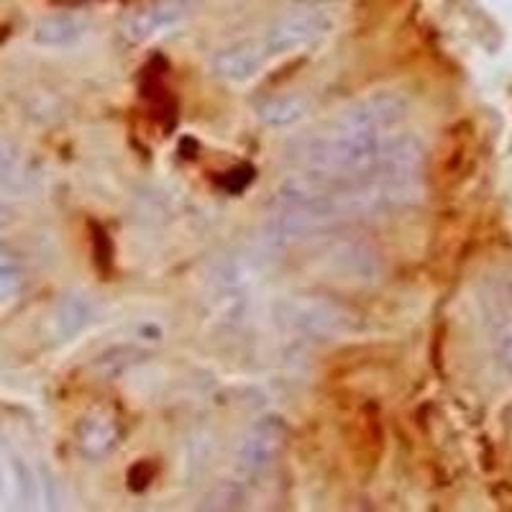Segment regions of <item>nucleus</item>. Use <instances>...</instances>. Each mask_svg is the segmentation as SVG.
I'll list each match as a JSON object with an SVG mask.
<instances>
[{"instance_id": "13", "label": "nucleus", "mask_w": 512, "mask_h": 512, "mask_svg": "<svg viewBox=\"0 0 512 512\" xmlns=\"http://www.w3.org/2000/svg\"><path fill=\"white\" fill-rule=\"evenodd\" d=\"M26 287L24 259L11 244H0V303H13Z\"/></svg>"}, {"instance_id": "6", "label": "nucleus", "mask_w": 512, "mask_h": 512, "mask_svg": "<svg viewBox=\"0 0 512 512\" xmlns=\"http://www.w3.org/2000/svg\"><path fill=\"white\" fill-rule=\"evenodd\" d=\"M190 8V0H152L144 8L134 11L126 18L121 36L128 44H141V41L152 39L157 31L177 24Z\"/></svg>"}, {"instance_id": "4", "label": "nucleus", "mask_w": 512, "mask_h": 512, "mask_svg": "<svg viewBox=\"0 0 512 512\" xmlns=\"http://www.w3.org/2000/svg\"><path fill=\"white\" fill-rule=\"evenodd\" d=\"M285 323L295 331H303L308 336L333 338L346 336L354 331V315L344 310L341 305L320 300V297H295L282 308Z\"/></svg>"}, {"instance_id": "1", "label": "nucleus", "mask_w": 512, "mask_h": 512, "mask_svg": "<svg viewBox=\"0 0 512 512\" xmlns=\"http://www.w3.org/2000/svg\"><path fill=\"white\" fill-rule=\"evenodd\" d=\"M484 333L497 369L512 374V274H492L479 292Z\"/></svg>"}, {"instance_id": "12", "label": "nucleus", "mask_w": 512, "mask_h": 512, "mask_svg": "<svg viewBox=\"0 0 512 512\" xmlns=\"http://www.w3.org/2000/svg\"><path fill=\"white\" fill-rule=\"evenodd\" d=\"M305 113H308V100L303 95H282V98H269L256 105V116L274 128L292 126L305 118Z\"/></svg>"}, {"instance_id": "15", "label": "nucleus", "mask_w": 512, "mask_h": 512, "mask_svg": "<svg viewBox=\"0 0 512 512\" xmlns=\"http://www.w3.org/2000/svg\"><path fill=\"white\" fill-rule=\"evenodd\" d=\"M24 180L26 172L21 154L16 152V146L8 144L6 139H0V192L24 185Z\"/></svg>"}, {"instance_id": "17", "label": "nucleus", "mask_w": 512, "mask_h": 512, "mask_svg": "<svg viewBox=\"0 0 512 512\" xmlns=\"http://www.w3.org/2000/svg\"><path fill=\"white\" fill-rule=\"evenodd\" d=\"M8 221H11V210H8L6 203L0 200V231L8 226Z\"/></svg>"}, {"instance_id": "2", "label": "nucleus", "mask_w": 512, "mask_h": 512, "mask_svg": "<svg viewBox=\"0 0 512 512\" xmlns=\"http://www.w3.org/2000/svg\"><path fill=\"white\" fill-rule=\"evenodd\" d=\"M333 31V18L320 8H297L269 26L262 47L267 57H282L315 47Z\"/></svg>"}, {"instance_id": "3", "label": "nucleus", "mask_w": 512, "mask_h": 512, "mask_svg": "<svg viewBox=\"0 0 512 512\" xmlns=\"http://www.w3.org/2000/svg\"><path fill=\"white\" fill-rule=\"evenodd\" d=\"M287 443V423L277 415L256 420L239 446V472L249 479H262L280 461Z\"/></svg>"}, {"instance_id": "7", "label": "nucleus", "mask_w": 512, "mask_h": 512, "mask_svg": "<svg viewBox=\"0 0 512 512\" xmlns=\"http://www.w3.org/2000/svg\"><path fill=\"white\" fill-rule=\"evenodd\" d=\"M267 52L259 41H236L218 49L210 59V70L226 82H249L264 67Z\"/></svg>"}, {"instance_id": "11", "label": "nucleus", "mask_w": 512, "mask_h": 512, "mask_svg": "<svg viewBox=\"0 0 512 512\" xmlns=\"http://www.w3.org/2000/svg\"><path fill=\"white\" fill-rule=\"evenodd\" d=\"M95 308L85 295H64L54 310V333L59 341L80 336L93 323Z\"/></svg>"}, {"instance_id": "8", "label": "nucleus", "mask_w": 512, "mask_h": 512, "mask_svg": "<svg viewBox=\"0 0 512 512\" xmlns=\"http://www.w3.org/2000/svg\"><path fill=\"white\" fill-rule=\"evenodd\" d=\"M118 438H121V428H118L116 415L105 410L85 415L77 425V448L93 461L111 454L118 446Z\"/></svg>"}, {"instance_id": "9", "label": "nucleus", "mask_w": 512, "mask_h": 512, "mask_svg": "<svg viewBox=\"0 0 512 512\" xmlns=\"http://www.w3.org/2000/svg\"><path fill=\"white\" fill-rule=\"evenodd\" d=\"M88 31V21L80 13H52L41 18L34 29V41L41 47H70Z\"/></svg>"}, {"instance_id": "10", "label": "nucleus", "mask_w": 512, "mask_h": 512, "mask_svg": "<svg viewBox=\"0 0 512 512\" xmlns=\"http://www.w3.org/2000/svg\"><path fill=\"white\" fill-rule=\"evenodd\" d=\"M331 264L336 274H346V280L374 282L379 274L377 254L361 244H344L331 251Z\"/></svg>"}, {"instance_id": "16", "label": "nucleus", "mask_w": 512, "mask_h": 512, "mask_svg": "<svg viewBox=\"0 0 512 512\" xmlns=\"http://www.w3.org/2000/svg\"><path fill=\"white\" fill-rule=\"evenodd\" d=\"M13 466H16V474H18V492H21V500L31 502L34 500V474H31L18 459L13 461Z\"/></svg>"}, {"instance_id": "14", "label": "nucleus", "mask_w": 512, "mask_h": 512, "mask_svg": "<svg viewBox=\"0 0 512 512\" xmlns=\"http://www.w3.org/2000/svg\"><path fill=\"white\" fill-rule=\"evenodd\" d=\"M139 356H141L139 349H131V346H116V349L105 351V354H100L98 359H95L93 372H98L100 377L105 379H113L118 377V374L126 372L134 361H139Z\"/></svg>"}, {"instance_id": "5", "label": "nucleus", "mask_w": 512, "mask_h": 512, "mask_svg": "<svg viewBox=\"0 0 512 512\" xmlns=\"http://www.w3.org/2000/svg\"><path fill=\"white\" fill-rule=\"evenodd\" d=\"M408 116V100L395 93H372L346 108L336 123L359 131L390 136Z\"/></svg>"}]
</instances>
